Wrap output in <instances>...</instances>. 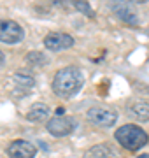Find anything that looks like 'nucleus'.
Here are the masks:
<instances>
[{
  "label": "nucleus",
  "mask_w": 149,
  "mask_h": 158,
  "mask_svg": "<svg viewBox=\"0 0 149 158\" xmlns=\"http://www.w3.org/2000/svg\"><path fill=\"white\" fill-rule=\"evenodd\" d=\"M25 39V30L12 19H0V42L18 44Z\"/></svg>",
  "instance_id": "nucleus-4"
},
{
  "label": "nucleus",
  "mask_w": 149,
  "mask_h": 158,
  "mask_svg": "<svg viewBox=\"0 0 149 158\" xmlns=\"http://www.w3.org/2000/svg\"><path fill=\"white\" fill-rule=\"evenodd\" d=\"M128 114L139 121H149V102L135 100L128 106Z\"/></svg>",
  "instance_id": "nucleus-10"
},
{
  "label": "nucleus",
  "mask_w": 149,
  "mask_h": 158,
  "mask_svg": "<svg viewBox=\"0 0 149 158\" xmlns=\"http://www.w3.org/2000/svg\"><path fill=\"white\" fill-rule=\"evenodd\" d=\"M74 7L77 11H81L83 14H86L88 18H95V12H93V9L90 7L88 2H74Z\"/></svg>",
  "instance_id": "nucleus-14"
},
{
  "label": "nucleus",
  "mask_w": 149,
  "mask_h": 158,
  "mask_svg": "<svg viewBox=\"0 0 149 158\" xmlns=\"http://www.w3.org/2000/svg\"><path fill=\"white\" fill-rule=\"evenodd\" d=\"M111 9L116 12V16L119 18V19H123L128 25H137L139 23L137 12L133 11V7L128 2H112L111 4Z\"/></svg>",
  "instance_id": "nucleus-8"
},
{
  "label": "nucleus",
  "mask_w": 149,
  "mask_h": 158,
  "mask_svg": "<svg viewBox=\"0 0 149 158\" xmlns=\"http://www.w3.org/2000/svg\"><path fill=\"white\" fill-rule=\"evenodd\" d=\"M88 121L95 127H102V128H109L116 123L118 119V114L112 109L102 107V106H97V107H91L88 111Z\"/></svg>",
  "instance_id": "nucleus-3"
},
{
  "label": "nucleus",
  "mask_w": 149,
  "mask_h": 158,
  "mask_svg": "<svg viewBox=\"0 0 149 158\" xmlns=\"http://www.w3.org/2000/svg\"><path fill=\"white\" fill-rule=\"evenodd\" d=\"M47 132L54 137H65L70 135L75 128V119L70 116H54L47 121Z\"/></svg>",
  "instance_id": "nucleus-5"
},
{
  "label": "nucleus",
  "mask_w": 149,
  "mask_h": 158,
  "mask_svg": "<svg viewBox=\"0 0 149 158\" xmlns=\"http://www.w3.org/2000/svg\"><path fill=\"white\" fill-rule=\"evenodd\" d=\"M37 149L32 142L28 141H14L11 142V146L7 148V155L11 158H34Z\"/></svg>",
  "instance_id": "nucleus-7"
},
{
  "label": "nucleus",
  "mask_w": 149,
  "mask_h": 158,
  "mask_svg": "<svg viewBox=\"0 0 149 158\" xmlns=\"http://www.w3.org/2000/svg\"><path fill=\"white\" fill-rule=\"evenodd\" d=\"M26 62L30 65H44L46 63V55L39 53V51H30L28 55H26Z\"/></svg>",
  "instance_id": "nucleus-13"
},
{
  "label": "nucleus",
  "mask_w": 149,
  "mask_h": 158,
  "mask_svg": "<svg viewBox=\"0 0 149 158\" xmlns=\"http://www.w3.org/2000/svg\"><path fill=\"white\" fill-rule=\"evenodd\" d=\"M12 81H14V86L21 91H30L35 86V79L32 76H28V74H23V72H16L12 76Z\"/></svg>",
  "instance_id": "nucleus-12"
},
{
  "label": "nucleus",
  "mask_w": 149,
  "mask_h": 158,
  "mask_svg": "<svg viewBox=\"0 0 149 158\" xmlns=\"http://www.w3.org/2000/svg\"><path fill=\"white\" fill-rule=\"evenodd\" d=\"M84 83V76L81 72V69L77 67H65L62 70H58L56 76L53 77V91L58 97L69 98V97L75 95L81 90V86Z\"/></svg>",
  "instance_id": "nucleus-1"
},
{
  "label": "nucleus",
  "mask_w": 149,
  "mask_h": 158,
  "mask_svg": "<svg viewBox=\"0 0 149 158\" xmlns=\"http://www.w3.org/2000/svg\"><path fill=\"white\" fill-rule=\"evenodd\" d=\"M116 141L128 151H137L147 144V134L137 125H123L121 128L116 130Z\"/></svg>",
  "instance_id": "nucleus-2"
},
{
  "label": "nucleus",
  "mask_w": 149,
  "mask_h": 158,
  "mask_svg": "<svg viewBox=\"0 0 149 158\" xmlns=\"http://www.w3.org/2000/svg\"><path fill=\"white\" fill-rule=\"evenodd\" d=\"M139 158H149V155H140Z\"/></svg>",
  "instance_id": "nucleus-17"
},
{
  "label": "nucleus",
  "mask_w": 149,
  "mask_h": 158,
  "mask_svg": "<svg viewBox=\"0 0 149 158\" xmlns=\"http://www.w3.org/2000/svg\"><path fill=\"white\" fill-rule=\"evenodd\" d=\"M56 114H58V116H62V114H63V107H58L56 109Z\"/></svg>",
  "instance_id": "nucleus-16"
},
{
  "label": "nucleus",
  "mask_w": 149,
  "mask_h": 158,
  "mask_svg": "<svg viewBox=\"0 0 149 158\" xmlns=\"http://www.w3.org/2000/svg\"><path fill=\"white\" fill-rule=\"evenodd\" d=\"M4 63H6V58H4V53L0 51V69L4 67Z\"/></svg>",
  "instance_id": "nucleus-15"
},
{
  "label": "nucleus",
  "mask_w": 149,
  "mask_h": 158,
  "mask_svg": "<svg viewBox=\"0 0 149 158\" xmlns=\"http://www.w3.org/2000/svg\"><path fill=\"white\" fill-rule=\"evenodd\" d=\"M83 158H121V155L111 144H97L88 148Z\"/></svg>",
  "instance_id": "nucleus-9"
},
{
  "label": "nucleus",
  "mask_w": 149,
  "mask_h": 158,
  "mask_svg": "<svg viewBox=\"0 0 149 158\" xmlns=\"http://www.w3.org/2000/svg\"><path fill=\"white\" fill-rule=\"evenodd\" d=\"M44 46L49 51H63L74 46V37L65 32H51L44 37Z\"/></svg>",
  "instance_id": "nucleus-6"
},
{
  "label": "nucleus",
  "mask_w": 149,
  "mask_h": 158,
  "mask_svg": "<svg viewBox=\"0 0 149 158\" xmlns=\"http://www.w3.org/2000/svg\"><path fill=\"white\" fill-rule=\"evenodd\" d=\"M49 116V107L46 104H34L32 107L26 111V119L28 121H34V123H39V121H44V119Z\"/></svg>",
  "instance_id": "nucleus-11"
}]
</instances>
